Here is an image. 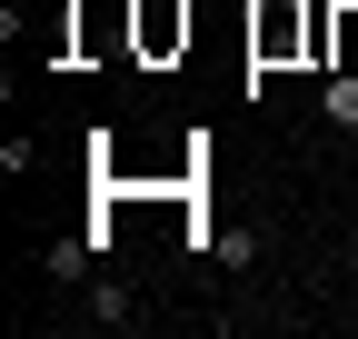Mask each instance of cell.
<instances>
[{"label": "cell", "instance_id": "cell-5", "mask_svg": "<svg viewBox=\"0 0 358 339\" xmlns=\"http://www.w3.org/2000/svg\"><path fill=\"white\" fill-rule=\"evenodd\" d=\"M90 310H100L110 329H129V319H140V300H129V289H120V279H100V289H90Z\"/></svg>", "mask_w": 358, "mask_h": 339}, {"label": "cell", "instance_id": "cell-2", "mask_svg": "<svg viewBox=\"0 0 358 339\" xmlns=\"http://www.w3.org/2000/svg\"><path fill=\"white\" fill-rule=\"evenodd\" d=\"M140 40L169 50V40H189V11H169V0H140Z\"/></svg>", "mask_w": 358, "mask_h": 339}, {"label": "cell", "instance_id": "cell-4", "mask_svg": "<svg viewBox=\"0 0 358 339\" xmlns=\"http://www.w3.org/2000/svg\"><path fill=\"white\" fill-rule=\"evenodd\" d=\"M209 260H219V270H249L259 240H249V230H209Z\"/></svg>", "mask_w": 358, "mask_h": 339}, {"label": "cell", "instance_id": "cell-1", "mask_svg": "<svg viewBox=\"0 0 358 339\" xmlns=\"http://www.w3.org/2000/svg\"><path fill=\"white\" fill-rule=\"evenodd\" d=\"M319 120H329V130H358V70H329L319 80Z\"/></svg>", "mask_w": 358, "mask_h": 339}, {"label": "cell", "instance_id": "cell-3", "mask_svg": "<svg viewBox=\"0 0 358 339\" xmlns=\"http://www.w3.org/2000/svg\"><path fill=\"white\" fill-rule=\"evenodd\" d=\"M90 260H100L90 230H70V240H50V260H40V270H50V279H90Z\"/></svg>", "mask_w": 358, "mask_h": 339}]
</instances>
